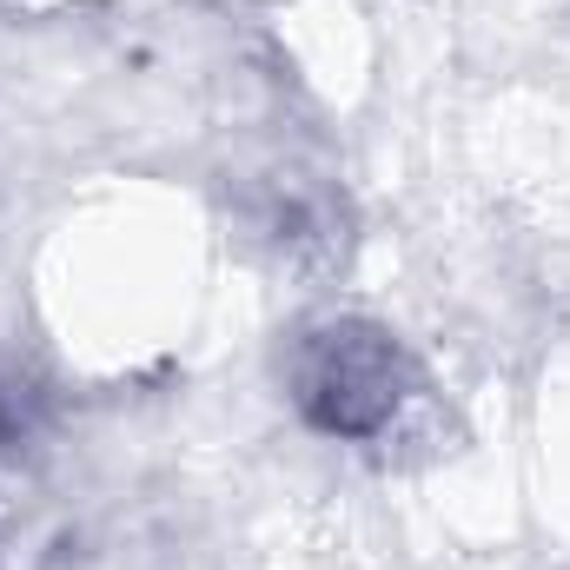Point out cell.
Returning <instances> with one entry per match:
<instances>
[{
    "label": "cell",
    "instance_id": "obj_2",
    "mask_svg": "<svg viewBox=\"0 0 570 570\" xmlns=\"http://www.w3.org/2000/svg\"><path fill=\"white\" fill-rule=\"evenodd\" d=\"M0 431H7V412H0Z\"/></svg>",
    "mask_w": 570,
    "mask_h": 570
},
{
    "label": "cell",
    "instance_id": "obj_1",
    "mask_svg": "<svg viewBox=\"0 0 570 570\" xmlns=\"http://www.w3.org/2000/svg\"><path fill=\"white\" fill-rule=\"evenodd\" d=\"M285 392L318 438L379 444L405 419V405L425 392V379H419V365L392 325L338 312V318H312L292 332Z\"/></svg>",
    "mask_w": 570,
    "mask_h": 570
}]
</instances>
